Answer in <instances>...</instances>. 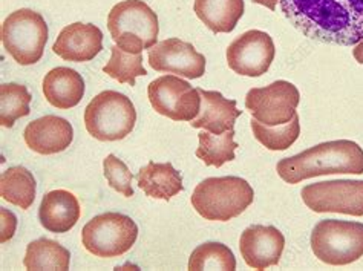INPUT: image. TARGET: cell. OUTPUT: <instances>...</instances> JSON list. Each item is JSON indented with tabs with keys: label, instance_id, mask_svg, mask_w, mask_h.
<instances>
[{
	"label": "cell",
	"instance_id": "6da1fadb",
	"mask_svg": "<svg viewBox=\"0 0 363 271\" xmlns=\"http://www.w3.org/2000/svg\"><path fill=\"white\" fill-rule=\"evenodd\" d=\"M284 16L305 37L356 46L363 40V0H279Z\"/></svg>",
	"mask_w": 363,
	"mask_h": 271
},
{
	"label": "cell",
	"instance_id": "7a4b0ae2",
	"mask_svg": "<svg viewBox=\"0 0 363 271\" xmlns=\"http://www.w3.org/2000/svg\"><path fill=\"white\" fill-rule=\"evenodd\" d=\"M276 170L289 184L323 175H362L363 149L350 140L320 143L294 157L281 160Z\"/></svg>",
	"mask_w": 363,
	"mask_h": 271
},
{
	"label": "cell",
	"instance_id": "3957f363",
	"mask_svg": "<svg viewBox=\"0 0 363 271\" xmlns=\"http://www.w3.org/2000/svg\"><path fill=\"white\" fill-rule=\"evenodd\" d=\"M255 192L240 177L207 178L198 184L190 198L194 209L207 221L227 222L253 204Z\"/></svg>",
	"mask_w": 363,
	"mask_h": 271
},
{
	"label": "cell",
	"instance_id": "277c9868",
	"mask_svg": "<svg viewBox=\"0 0 363 271\" xmlns=\"http://www.w3.org/2000/svg\"><path fill=\"white\" fill-rule=\"evenodd\" d=\"M108 30L121 50L141 54L157 45L160 25L154 9L143 0H123L111 9Z\"/></svg>",
	"mask_w": 363,
	"mask_h": 271
},
{
	"label": "cell",
	"instance_id": "5b68a950",
	"mask_svg": "<svg viewBox=\"0 0 363 271\" xmlns=\"http://www.w3.org/2000/svg\"><path fill=\"white\" fill-rule=\"evenodd\" d=\"M137 123L135 106L124 94L103 91L84 109V128L99 141H120Z\"/></svg>",
	"mask_w": 363,
	"mask_h": 271
},
{
	"label": "cell",
	"instance_id": "8992f818",
	"mask_svg": "<svg viewBox=\"0 0 363 271\" xmlns=\"http://www.w3.org/2000/svg\"><path fill=\"white\" fill-rule=\"evenodd\" d=\"M311 250L320 262L350 265L363 256V224L356 221L323 219L311 231Z\"/></svg>",
	"mask_w": 363,
	"mask_h": 271
},
{
	"label": "cell",
	"instance_id": "52a82bcc",
	"mask_svg": "<svg viewBox=\"0 0 363 271\" xmlns=\"http://www.w3.org/2000/svg\"><path fill=\"white\" fill-rule=\"evenodd\" d=\"M48 42V25L42 14L22 8L9 14L2 25V43L6 52L22 66L43 57Z\"/></svg>",
	"mask_w": 363,
	"mask_h": 271
},
{
	"label": "cell",
	"instance_id": "ba28073f",
	"mask_svg": "<svg viewBox=\"0 0 363 271\" xmlns=\"http://www.w3.org/2000/svg\"><path fill=\"white\" fill-rule=\"evenodd\" d=\"M138 227L130 216L109 211L92 218L82 230V244L97 258L123 256L135 244Z\"/></svg>",
	"mask_w": 363,
	"mask_h": 271
},
{
	"label": "cell",
	"instance_id": "9c48e42d",
	"mask_svg": "<svg viewBox=\"0 0 363 271\" xmlns=\"http://www.w3.org/2000/svg\"><path fill=\"white\" fill-rule=\"evenodd\" d=\"M302 201L314 213L363 216V179H333L305 186Z\"/></svg>",
	"mask_w": 363,
	"mask_h": 271
},
{
	"label": "cell",
	"instance_id": "30bf717a",
	"mask_svg": "<svg viewBox=\"0 0 363 271\" xmlns=\"http://www.w3.org/2000/svg\"><path fill=\"white\" fill-rule=\"evenodd\" d=\"M147 96L154 111L174 121H192L201 111V95L178 75H162L150 82Z\"/></svg>",
	"mask_w": 363,
	"mask_h": 271
},
{
	"label": "cell",
	"instance_id": "8fae6325",
	"mask_svg": "<svg viewBox=\"0 0 363 271\" xmlns=\"http://www.w3.org/2000/svg\"><path fill=\"white\" fill-rule=\"evenodd\" d=\"M301 94L296 86L286 80H278L265 88H253L245 95V109L252 118L267 126L289 123L298 114Z\"/></svg>",
	"mask_w": 363,
	"mask_h": 271
},
{
	"label": "cell",
	"instance_id": "7c38bea8",
	"mask_svg": "<svg viewBox=\"0 0 363 271\" xmlns=\"http://www.w3.org/2000/svg\"><path fill=\"white\" fill-rule=\"evenodd\" d=\"M276 48L270 34L250 30L227 48L228 67L244 77H261L270 70L274 60Z\"/></svg>",
	"mask_w": 363,
	"mask_h": 271
},
{
	"label": "cell",
	"instance_id": "4fadbf2b",
	"mask_svg": "<svg viewBox=\"0 0 363 271\" xmlns=\"http://www.w3.org/2000/svg\"><path fill=\"white\" fill-rule=\"evenodd\" d=\"M147 60L157 72L175 74L184 79H201L206 74V57L195 46L179 38H166L147 50Z\"/></svg>",
	"mask_w": 363,
	"mask_h": 271
},
{
	"label": "cell",
	"instance_id": "5bb4252c",
	"mask_svg": "<svg viewBox=\"0 0 363 271\" xmlns=\"http://www.w3.org/2000/svg\"><path fill=\"white\" fill-rule=\"evenodd\" d=\"M285 238L273 226H250L240 239L241 256L253 270L278 265L284 253Z\"/></svg>",
	"mask_w": 363,
	"mask_h": 271
},
{
	"label": "cell",
	"instance_id": "9a60e30c",
	"mask_svg": "<svg viewBox=\"0 0 363 271\" xmlns=\"http://www.w3.org/2000/svg\"><path fill=\"white\" fill-rule=\"evenodd\" d=\"M52 51L66 62H91L103 51V33L92 23L68 25L55 38Z\"/></svg>",
	"mask_w": 363,
	"mask_h": 271
},
{
	"label": "cell",
	"instance_id": "2e32d148",
	"mask_svg": "<svg viewBox=\"0 0 363 271\" xmlns=\"http://www.w3.org/2000/svg\"><path fill=\"white\" fill-rule=\"evenodd\" d=\"M23 140L35 153L54 155L71 146L74 140L72 124L57 115H45L25 128Z\"/></svg>",
	"mask_w": 363,
	"mask_h": 271
},
{
	"label": "cell",
	"instance_id": "e0dca14e",
	"mask_svg": "<svg viewBox=\"0 0 363 271\" xmlns=\"http://www.w3.org/2000/svg\"><path fill=\"white\" fill-rule=\"evenodd\" d=\"M80 216V202L69 190H52L46 193L40 202V224L51 233H68L77 224Z\"/></svg>",
	"mask_w": 363,
	"mask_h": 271
},
{
	"label": "cell",
	"instance_id": "ac0fdd59",
	"mask_svg": "<svg viewBox=\"0 0 363 271\" xmlns=\"http://www.w3.org/2000/svg\"><path fill=\"white\" fill-rule=\"evenodd\" d=\"M198 91L201 95V111L190 121V126L216 135L232 131L238 117L242 115V111L236 108V100H228L218 91Z\"/></svg>",
	"mask_w": 363,
	"mask_h": 271
},
{
	"label": "cell",
	"instance_id": "d6986e66",
	"mask_svg": "<svg viewBox=\"0 0 363 271\" xmlns=\"http://www.w3.org/2000/svg\"><path fill=\"white\" fill-rule=\"evenodd\" d=\"M43 95L46 101L57 109H71L77 106L84 95L83 77L71 67H54L43 79Z\"/></svg>",
	"mask_w": 363,
	"mask_h": 271
},
{
	"label": "cell",
	"instance_id": "ffe728a7",
	"mask_svg": "<svg viewBox=\"0 0 363 271\" xmlns=\"http://www.w3.org/2000/svg\"><path fill=\"white\" fill-rule=\"evenodd\" d=\"M138 187L146 193V197L170 201L183 192V177L170 162H154L140 169L137 173Z\"/></svg>",
	"mask_w": 363,
	"mask_h": 271
},
{
	"label": "cell",
	"instance_id": "44dd1931",
	"mask_svg": "<svg viewBox=\"0 0 363 271\" xmlns=\"http://www.w3.org/2000/svg\"><path fill=\"white\" fill-rule=\"evenodd\" d=\"M194 9L212 33H232L244 16V0H195Z\"/></svg>",
	"mask_w": 363,
	"mask_h": 271
},
{
	"label": "cell",
	"instance_id": "7402d4cb",
	"mask_svg": "<svg viewBox=\"0 0 363 271\" xmlns=\"http://www.w3.org/2000/svg\"><path fill=\"white\" fill-rule=\"evenodd\" d=\"M0 197L9 204L28 210L35 199V178L23 166L6 169L0 177Z\"/></svg>",
	"mask_w": 363,
	"mask_h": 271
},
{
	"label": "cell",
	"instance_id": "603a6c76",
	"mask_svg": "<svg viewBox=\"0 0 363 271\" xmlns=\"http://www.w3.org/2000/svg\"><path fill=\"white\" fill-rule=\"evenodd\" d=\"M71 255L62 244L40 238L28 244L23 259L26 270H68Z\"/></svg>",
	"mask_w": 363,
	"mask_h": 271
},
{
	"label": "cell",
	"instance_id": "cb8c5ba5",
	"mask_svg": "<svg viewBox=\"0 0 363 271\" xmlns=\"http://www.w3.org/2000/svg\"><path fill=\"white\" fill-rule=\"evenodd\" d=\"M199 146L196 149V157L201 160L206 166L223 167L225 162L235 160V152L240 144L235 141V131H228L221 135L212 132L198 133Z\"/></svg>",
	"mask_w": 363,
	"mask_h": 271
},
{
	"label": "cell",
	"instance_id": "d4e9b609",
	"mask_svg": "<svg viewBox=\"0 0 363 271\" xmlns=\"http://www.w3.org/2000/svg\"><path fill=\"white\" fill-rule=\"evenodd\" d=\"M250 126L255 138L269 150H286L293 146L301 135V123L298 114L294 115L291 121L281 126H267L255 118H252Z\"/></svg>",
	"mask_w": 363,
	"mask_h": 271
},
{
	"label": "cell",
	"instance_id": "484cf974",
	"mask_svg": "<svg viewBox=\"0 0 363 271\" xmlns=\"http://www.w3.org/2000/svg\"><path fill=\"white\" fill-rule=\"evenodd\" d=\"M33 100L26 86L17 83H4L0 86V124L11 129L14 123L30 115Z\"/></svg>",
	"mask_w": 363,
	"mask_h": 271
},
{
	"label": "cell",
	"instance_id": "4316f807",
	"mask_svg": "<svg viewBox=\"0 0 363 271\" xmlns=\"http://www.w3.org/2000/svg\"><path fill=\"white\" fill-rule=\"evenodd\" d=\"M189 270H236L233 251L221 242H204L198 245L189 259Z\"/></svg>",
	"mask_w": 363,
	"mask_h": 271
},
{
	"label": "cell",
	"instance_id": "83f0119b",
	"mask_svg": "<svg viewBox=\"0 0 363 271\" xmlns=\"http://www.w3.org/2000/svg\"><path fill=\"white\" fill-rule=\"evenodd\" d=\"M111 60L103 67V72L108 74L111 79L123 84L135 86L137 77L147 75V71L143 66L141 54L128 52L117 45L111 48Z\"/></svg>",
	"mask_w": 363,
	"mask_h": 271
},
{
	"label": "cell",
	"instance_id": "f1b7e54d",
	"mask_svg": "<svg viewBox=\"0 0 363 271\" xmlns=\"http://www.w3.org/2000/svg\"><path fill=\"white\" fill-rule=\"evenodd\" d=\"M103 170H104V178L108 179V184L113 190L121 193L124 198L133 197V190H132L133 175L126 164H124L118 157H116L113 153L108 155L106 160L103 161Z\"/></svg>",
	"mask_w": 363,
	"mask_h": 271
},
{
	"label": "cell",
	"instance_id": "f546056e",
	"mask_svg": "<svg viewBox=\"0 0 363 271\" xmlns=\"http://www.w3.org/2000/svg\"><path fill=\"white\" fill-rule=\"evenodd\" d=\"M352 55H354V59L357 60V63L363 65V40L354 46V50H352Z\"/></svg>",
	"mask_w": 363,
	"mask_h": 271
},
{
	"label": "cell",
	"instance_id": "4dcf8cb0",
	"mask_svg": "<svg viewBox=\"0 0 363 271\" xmlns=\"http://www.w3.org/2000/svg\"><path fill=\"white\" fill-rule=\"evenodd\" d=\"M253 2L257 4V5H262V6H265V8H269L270 11H274L276 5H278L279 0H253Z\"/></svg>",
	"mask_w": 363,
	"mask_h": 271
}]
</instances>
